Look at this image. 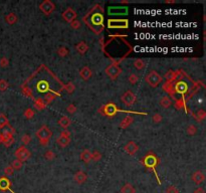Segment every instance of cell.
Listing matches in <instances>:
<instances>
[{"label": "cell", "mask_w": 206, "mask_h": 193, "mask_svg": "<svg viewBox=\"0 0 206 193\" xmlns=\"http://www.w3.org/2000/svg\"><path fill=\"white\" fill-rule=\"evenodd\" d=\"M52 135V131H50L48 127H46V126H42L40 129H38L37 132H36V137L38 138V140L41 145H46L48 143Z\"/></svg>", "instance_id": "6da1fadb"}, {"label": "cell", "mask_w": 206, "mask_h": 193, "mask_svg": "<svg viewBox=\"0 0 206 193\" xmlns=\"http://www.w3.org/2000/svg\"><path fill=\"white\" fill-rule=\"evenodd\" d=\"M145 80H146V83L149 84L150 87L156 88V87H158L161 84V82H162V77L157 72H155V70H152V72H150L146 76V77H145Z\"/></svg>", "instance_id": "7a4b0ae2"}, {"label": "cell", "mask_w": 206, "mask_h": 193, "mask_svg": "<svg viewBox=\"0 0 206 193\" xmlns=\"http://www.w3.org/2000/svg\"><path fill=\"white\" fill-rule=\"evenodd\" d=\"M121 69L119 66H117V64H110L109 66L107 67L106 69V73H107V76L110 77V79H112V80H116L118 77L120 76V73H121Z\"/></svg>", "instance_id": "3957f363"}, {"label": "cell", "mask_w": 206, "mask_h": 193, "mask_svg": "<svg viewBox=\"0 0 206 193\" xmlns=\"http://www.w3.org/2000/svg\"><path fill=\"white\" fill-rule=\"evenodd\" d=\"M56 143L62 148L69 146L70 143V134L67 131H63L62 133L59 135V137L56 139Z\"/></svg>", "instance_id": "277c9868"}, {"label": "cell", "mask_w": 206, "mask_h": 193, "mask_svg": "<svg viewBox=\"0 0 206 193\" xmlns=\"http://www.w3.org/2000/svg\"><path fill=\"white\" fill-rule=\"evenodd\" d=\"M15 156L17 158V160L23 162L30 157V151L28 149H26L25 146H21L15 151Z\"/></svg>", "instance_id": "5b68a950"}, {"label": "cell", "mask_w": 206, "mask_h": 193, "mask_svg": "<svg viewBox=\"0 0 206 193\" xmlns=\"http://www.w3.org/2000/svg\"><path fill=\"white\" fill-rule=\"evenodd\" d=\"M39 8L45 15H49V14H52L53 12V10L55 9V5L53 4L50 0H45V1L40 3Z\"/></svg>", "instance_id": "8992f818"}, {"label": "cell", "mask_w": 206, "mask_h": 193, "mask_svg": "<svg viewBox=\"0 0 206 193\" xmlns=\"http://www.w3.org/2000/svg\"><path fill=\"white\" fill-rule=\"evenodd\" d=\"M121 100H122V102L126 105V106L130 107L132 105H134L135 101H136V96H135V94L132 93L131 91H127V92L122 96Z\"/></svg>", "instance_id": "52a82bcc"}, {"label": "cell", "mask_w": 206, "mask_h": 193, "mask_svg": "<svg viewBox=\"0 0 206 193\" xmlns=\"http://www.w3.org/2000/svg\"><path fill=\"white\" fill-rule=\"evenodd\" d=\"M62 18L67 22H72L75 19H76V13L73 8H67L65 12L62 13Z\"/></svg>", "instance_id": "ba28073f"}, {"label": "cell", "mask_w": 206, "mask_h": 193, "mask_svg": "<svg viewBox=\"0 0 206 193\" xmlns=\"http://www.w3.org/2000/svg\"><path fill=\"white\" fill-rule=\"evenodd\" d=\"M124 149L125 151H126V153H128L129 155H135L138 152L139 147H138V145L135 143V142L130 141L126 144V146L124 147Z\"/></svg>", "instance_id": "9c48e42d"}, {"label": "cell", "mask_w": 206, "mask_h": 193, "mask_svg": "<svg viewBox=\"0 0 206 193\" xmlns=\"http://www.w3.org/2000/svg\"><path fill=\"white\" fill-rule=\"evenodd\" d=\"M205 179V175L202 171L198 170L196 172H194L193 175H192V180H193L196 184H200L204 181Z\"/></svg>", "instance_id": "30bf717a"}, {"label": "cell", "mask_w": 206, "mask_h": 193, "mask_svg": "<svg viewBox=\"0 0 206 193\" xmlns=\"http://www.w3.org/2000/svg\"><path fill=\"white\" fill-rule=\"evenodd\" d=\"M1 134L3 137H10V136H13V133H14V129H13L11 126H10L9 124L5 125L4 127H2L1 129Z\"/></svg>", "instance_id": "8fae6325"}, {"label": "cell", "mask_w": 206, "mask_h": 193, "mask_svg": "<svg viewBox=\"0 0 206 193\" xmlns=\"http://www.w3.org/2000/svg\"><path fill=\"white\" fill-rule=\"evenodd\" d=\"M87 176L83 171H77L75 174V181L79 184H83L84 182L87 181Z\"/></svg>", "instance_id": "7c38bea8"}, {"label": "cell", "mask_w": 206, "mask_h": 193, "mask_svg": "<svg viewBox=\"0 0 206 193\" xmlns=\"http://www.w3.org/2000/svg\"><path fill=\"white\" fill-rule=\"evenodd\" d=\"M80 77H82L83 80H87L91 79V77H92V70H91L90 67L84 66V67H83L82 70H80Z\"/></svg>", "instance_id": "4fadbf2b"}, {"label": "cell", "mask_w": 206, "mask_h": 193, "mask_svg": "<svg viewBox=\"0 0 206 193\" xmlns=\"http://www.w3.org/2000/svg\"><path fill=\"white\" fill-rule=\"evenodd\" d=\"M80 159H82L84 163L89 164L90 162L92 161V152H91L90 150H87V149L83 150V153L80 154Z\"/></svg>", "instance_id": "5bb4252c"}, {"label": "cell", "mask_w": 206, "mask_h": 193, "mask_svg": "<svg viewBox=\"0 0 206 193\" xmlns=\"http://www.w3.org/2000/svg\"><path fill=\"white\" fill-rule=\"evenodd\" d=\"M10 187V181L6 177L0 178V190H7Z\"/></svg>", "instance_id": "9a60e30c"}, {"label": "cell", "mask_w": 206, "mask_h": 193, "mask_svg": "<svg viewBox=\"0 0 206 193\" xmlns=\"http://www.w3.org/2000/svg\"><path fill=\"white\" fill-rule=\"evenodd\" d=\"M5 21L10 25L15 24L16 21H17V16H16L15 13H9V14L6 15L5 17Z\"/></svg>", "instance_id": "2e32d148"}, {"label": "cell", "mask_w": 206, "mask_h": 193, "mask_svg": "<svg viewBox=\"0 0 206 193\" xmlns=\"http://www.w3.org/2000/svg\"><path fill=\"white\" fill-rule=\"evenodd\" d=\"M76 47L77 52H79L80 53H82V55L86 53L87 52V49H89V46H87V43L83 42V41H80V43H77Z\"/></svg>", "instance_id": "e0dca14e"}, {"label": "cell", "mask_w": 206, "mask_h": 193, "mask_svg": "<svg viewBox=\"0 0 206 193\" xmlns=\"http://www.w3.org/2000/svg\"><path fill=\"white\" fill-rule=\"evenodd\" d=\"M160 106L162 107V108H164V109H167V108H169L171 106V100H170V98L169 97H163V98H161V100H160Z\"/></svg>", "instance_id": "ac0fdd59"}, {"label": "cell", "mask_w": 206, "mask_h": 193, "mask_svg": "<svg viewBox=\"0 0 206 193\" xmlns=\"http://www.w3.org/2000/svg\"><path fill=\"white\" fill-rule=\"evenodd\" d=\"M70 123H72V122H70V119L69 117H66V116H63V117H62L59 119V124L60 125V126H62V128H67L70 125Z\"/></svg>", "instance_id": "d6986e66"}, {"label": "cell", "mask_w": 206, "mask_h": 193, "mask_svg": "<svg viewBox=\"0 0 206 193\" xmlns=\"http://www.w3.org/2000/svg\"><path fill=\"white\" fill-rule=\"evenodd\" d=\"M121 192L122 193H135V188L130 183H126L122 187V189H121Z\"/></svg>", "instance_id": "ffe728a7"}, {"label": "cell", "mask_w": 206, "mask_h": 193, "mask_svg": "<svg viewBox=\"0 0 206 193\" xmlns=\"http://www.w3.org/2000/svg\"><path fill=\"white\" fill-rule=\"evenodd\" d=\"M2 137H3V136H2ZM2 143L4 144L6 147H10V146H11V145H13V143H14V138H13V136H10V137H3Z\"/></svg>", "instance_id": "44dd1931"}, {"label": "cell", "mask_w": 206, "mask_h": 193, "mask_svg": "<svg viewBox=\"0 0 206 193\" xmlns=\"http://www.w3.org/2000/svg\"><path fill=\"white\" fill-rule=\"evenodd\" d=\"M10 166L13 168V170H20V169L22 168L23 164H22L21 161H19V160H17V159H15V160L12 161V163H11V165H10Z\"/></svg>", "instance_id": "7402d4cb"}, {"label": "cell", "mask_w": 206, "mask_h": 193, "mask_svg": "<svg viewBox=\"0 0 206 193\" xmlns=\"http://www.w3.org/2000/svg\"><path fill=\"white\" fill-rule=\"evenodd\" d=\"M134 66L136 67L137 70H143L144 67H145V63H144L142 59H136V60H135V62H134Z\"/></svg>", "instance_id": "603a6c76"}, {"label": "cell", "mask_w": 206, "mask_h": 193, "mask_svg": "<svg viewBox=\"0 0 206 193\" xmlns=\"http://www.w3.org/2000/svg\"><path fill=\"white\" fill-rule=\"evenodd\" d=\"M206 117V113L204 110H199L196 114H195V118L198 119L199 121H203Z\"/></svg>", "instance_id": "cb8c5ba5"}, {"label": "cell", "mask_w": 206, "mask_h": 193, "mask_svg": "<svg viewBox=\"0 0 206 193\" xmlns=\"http://www.w3.org/2000/svg\"><path fill=\"white\" fill-rule=\"evenodd\" d=\"M197 133V128L194 125H190V126L187 127V134L190 135V136H194L195 134Z\"/></svg>", "instance_id": "d4e9b609"}, {"label": "cell", "mask_w": 206, "mask_h": 193, "mask_svg": "<svg viewBox=\"0 0 206 193\" xmlns=\"http://www.w3.org/2000/svg\"><path fill=\"white\" fill-rule=\"evenodd\" d=\"M163 90L165 91V92H167V93H172L173 92V90H174V88H173V86H172V84L170 83V82H167V83H165L164 84H163Z\"/></svg>", "instance_id": "484cf974"}, {"label": "cell", "mask_w": 206, "mask_h": 193, "mask_svg": "<svg viewBox=\"0 0 206 193\" xmlns=\"http://www.w3.org/2000/svg\"><path fill=\"white\" fill-rule=\"evenodd\" d=\"M128 80H129V82L131 84H136L138 83V80H139V77H138L137 74L135 73H131L129 77H128Z\"/></svg>", "instance_id": "4316f807"}, {"label": "cell", "mask_w": 206, "mask_h": 193, "mask_svg": "<svg viewBox=\"0 0 206 193\" xmlns=\"http://www.w3.org/2000/svg\"><path fill=\"white\" fill-rule=\"evenodd\" d=\"M164 77H165V79H166L167 82H170V83H171L172 80H174V77H175V73H174V72H172V70H169L168 73H165Z\"/></svg>", "instance_id": "83f0119b"}, {"label": "cell", "mask_w": 206, "mask_h": 193, "mask_svg": "<svg viewBox=\"0 0 206 193\" xmlns=\"http://www.w3.org/2000/svg\"><path fill=\"white\" fill-rule=\"evenodd\" d=\"M7 124H8L7 117L3 114H0V129H1L2 127H4L5 125H7Z\"/></svg>", "instance_id": "f1b7e54d"}, {"label": "cell", "mask_w": 206, "mask_h": 193, "mask_svg": "<svg viewBox=\"0 0 206 193\" xmlns=\"http://www.w3.org/2000/svg\"><path fill=\"white\" fill-rule=\"evenodd\" d=\"M57 53H59V56L65 57V56L67 55V53H69V50H67L65 46H62V47H59V50H57Z\"/></svg>", "instance_id": "f546056e"}, {"label": "cell", "mask_w": 206, "mask_h": 193, "mask_svg": "<svg viewBox=\"0 0 206 193\" xmlns=\"http://www.w3.org/2000/svg\"><path fill=\"white\" fill-rule=\"evenodd\" d=\"M101 158H102V154H101L99 151H94L92 153V160H94V162L100 161Z\"/></svg>", "instance_id": "4dcf8cb0"}, {"label": "cell", "mask_w": 206, "mask_h": 193, "mask_svg": "<svg viewBox=\"0 0 206 193\" xmlns=\"http://www.w3.org/2000/svg\"><path fill=\"white\" fill-rule=\"evenodd\" d=\"M186 84H185L184 83H182V82H180V83H178L177 84H176V90L178 91L179 93H182V92H185L186 91Z\"/></svg>", "instance_id": "1f68e13d"}, {"label": "cell", "mask_w": 206, "mask_h": 193, "mask_svg": "<svg viewBox=\"0 0 206 193\" xmlns=\"http://www.w3.org/2000/svg\"><path fill=\"white\" fill-rule=\"evenodd\" d=\"M80 26H82V23H80V20H77V19H75L73 21L70 22V27L73 29H79Z\"/></svg>", "instance_id": "d6a6232c"}, {"label": "cell", "mask_w": 206, "mask_h": 193, "mask_svg": "<svg viewBox=\"0 0 206 193\" xmlns=\"http://www.w3.org/2000/svg\"><path fill=\"white\" fill-rule=\"evenodd\" d=\"M132 120H133V119H132L131 117H126V118H125V119L122 121V124H121V127H122V128L128 127V126H129V125L132 123Z\"/></svg>", "instance_id": "836d02e7"}, {"label": "cell", "mask_w": 206, "mask_h": 193, "mask_svg": "<svg viewBox=\"0 0 206 193\" xmlns=\"http://www.w3.org/2000/svg\"><path fill=\"white\" fill-rule=\"evenodd\" d=\"M55 153H53L52 151H46L45 152L44 158L46 159V160L52 161V160H53V159H55Z\"/></svg>", "instance_id": "e575fe53"}, {"label": "cell", "mask_w": 206, "mask_h": 193, "mask_svg": "<svg viewBox=\"0 0 206 193\" xmlns=\"http://www.w3.org/2000/svg\"><path fill=\"white\" fill-rule=\"evenodd\" d=\"M8 88V83L5 80H0V91L4 92V91Z\"/></svg>", "instance_id": "d590c367"}, {"label": "cell", "mask_w": 206, "mask_h": 193, "mask_svg": "<svg viewBox=\"0 0 206 193\" xmlns=\"http://www.w3.org/2000/svg\"><path fill=\"white\" fill-rule=\"evenodd\" d=\"M8 64H9V60H8L7 57L3 56V57L0 59V66H1V67H6Z\"/></svg>", "instance_id": "8d00e7d4"}, {"label": "cell", "mask_w": 206, "mask_h": 193, "mask_svg": "<svg viewBox=\"0 0 206 193\" xmlns=\"http://www.w3.org/2000/svg\"><path fill=\"white\" fill-rule=\"evenodd\" d=\"M166 193H179V190L177 189L176 186L170 185V186H168V187H167V189H166Z\"/></svg>", "instance_id": "74e56055"}, {"label": "cell", "mask_w": 206, "mask_h": 193, "mask_svg": "<svg viewBox=\"0 0 206 193\" xmlns=\"http://www.w3.org/2000/svg\"><path fill=\"white\" fill-rule=\"evenodd\" d=\"M93 21L96 23L97 25L102 24V22H103V16H101V15H94V17H93Z\"/></svg>", "instance_id": "f35d334b"}, {"label": "cell", "mask_w": 206, "mask_h": 193, "mask_svg": "<svg viewBox=\"0 0 206 193\" xmlns=\"http://www.w3.org/2000/svg\"><path fill=\"white\" fill-rule=\"evenodd\" d=\"M152 121L154 122L155 124H158V123H160V122L162 121V116L160 114H155L153 117H152Z\"/></svg>", "instance_id": "ab89813d"}, {"label": "cell", "mask_w": 206, "mask_h": 193, "mask_svg": "<svg viewBox=\"0 0 206 193\" xmlns=\"http://www.w3.org/2000/svg\"><path fill=\"white\" fill-rule=\"evenodd\" d=\"M31 141V138H30V136L29 135H27V134H25V135H23L22 136V138H21V142L24 145H27V144H29V142Z\"/></svg>", "instance_id": "60d3db41"}, {"label": "cell", "mask_w": 206, "mask_h": 193, "mask_svg": "<svg viewBox=\"0 0 206 193\" xmlns=\"http://www.w3.org/2000/svg\"><path fill=\"white\" fill-rule=\"evenodd\" d=\"M4 173L6 176H11V175H13V173H14V170H13V168L11 166H7V167L4 169Z\"/></svg>", "instance_id": "b9f144b4"}, {"label": "cell", "mask_w": 206, "mask_h": 193, "mask_svg": "<svg viewBox=\"0 0 206 193\" xmlns=\"http://www.w3.org/2000/svg\"><path fill=\"white\" fill-rule=\"evenodd\" d=\"M24 116L27 118V119H31V118H33V116H34V112H33L31 109H27L25 111Z\"/></svg>", "instance_id": "7bdbcfd3"}, {"label": "cell", "mask_w": 206, "mask_h": 193, "mask_svg": "<svg viewBox=\"0 0 206 193\" xmlns=\"http://www.w3.org/2000/svg\"><path fill=\"white\" fill-rule=\"evenodd\" d=\"M66 111L69 112V114H75L76 112V106L73 104H70L69 106L66 108Z\"/></svg>", "instance_id": "ee69618b"}, {"label": "cell", "mask_w": 206, "mask_h": 193, "mask_svg": "<svg viewBox=\"0 0 206 193\" xmlns=\"http://www.w3.org/2000/svg\"><path fill=\"white\" fill-rule=\"evenodd\" d=\"M146 164H147L148 166H154L155 164H156V159H155L153 156H152L151 159H150V158H148V159H147V161H146Z\"/></svg>", "instance_id": "f6af8a7d"}, {"label": "cell", "mask_w": 206, "mask_h": 193, "mask_svg": "<svg viewBox=\"0 0 206 193\" xmlns=\"http://www.w3.org/2000/svg\"><path fill=\"white\" fill-rule=\"evenodd\" d=\"M53 99H55V97H53L52 95H47V96L45 97V100L47 101V103H49V102H52Z\"/></svg>", "instance_id": "bcb514c9"}, {"label": "cell", "mask_w": 206, "mask_h": 193, "mask_svg": "<svg viewBox=\"0 0 206 193\" xmlns=\"http://www.w3.org/2000/svg\"><path fill=\"white\" fill-rule=\"evenodd\" d=\"M194 193H205V191L202 187H198L194 190Z\"/></svg>", "instance_id": "7dc6e473"}, {"label": "cell", "mask_w": 206, "mask_h": 193, "mask_svg": "<svg viewBox=\"0 0 206 193\" xmlns=\"http://www.w3.org/2000/svg\"><path fill=\"white\" fill-rule=\"evenodd\" d=\"M182 107V101H177L176 102V108L177 109H181Z\"/></svg>", "instance_id": "c3c4849f"}, {"label": "cell", "mask_w": 206, "mask_h": 193, "mask_svg": "<svg viewBox=\"0 0 206 193\" xmlns=\"http://www.w3.org/2000/svg\"><path fill=\"white\" fill-rule=\"evenodd\" d=\"M2 140H3V137H2V135L0 134V144L2 143Z\"/></svg>", "instance_id": "681fc988"}]
</instances>
